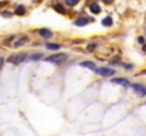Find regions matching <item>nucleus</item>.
<instances>
[{"instance_id": "f257e3e1", "label": "nucleus", "mask_w": 146, "mask_h": 136, "mask_svg": "<svg viewBox=\"0 0 146 136\" xmlns=\"http://www.w3.org/2000/svg\"><path fill=\"white\" fill-rule=\"evenodd\" d=\"M47 62H52V64H57V65H60V64H62L65 60H67V54H54V55H50L47 58H44Z\"/></svg>"}, {"instance_id": "f03ea898", "label": "nucleus", "mask_w": 146, "mask_h": 136, "mask_svg": "<svg viewBox=\"0 0 146 136\" xmlns=\"http://www.w3.org/2000/svg\"><path fill=\"white\" fill-rule=\"evenodd\" d=\"M132 90L135 91V94L139 95V96H145L146 95V87H143L142 84H133Z\"/></svg>"}, {"instance_id": "7ed1b4c3", "label": "nucleus", "mask_w": 146, "mask_h": 136, "mask_svg": "<svg viewBox=\"0 0 146 136\" xmlns=\"http://www.w3.org/2000/svg\"><path fill=\"white\" fill-rule=\"evenodd\" d=\"M27 60V55L26 54H20V55H13V57H10L9 58V62H11V64H20V62H23V61H26Z\"/></svg>"}, {"instance_id": "20e7f679", "label": "nucleus", "mask_w": 146, "mask_h": 136, "mask_svg": "<svg viewBox=\"0 0 146 136\" xmlns=\"http://www.w3.org/2000/svg\"><path fill=\"white\" fill-rule=\"evenodd\" d=\"M97 72L102 77H112L115 74L113 68H97Z\"/></svg>"}, {"instance_id": "39448f33", "label": "nucleus", "mask_w": 146, "mask_h": 136, "mask_svg": "<svg viewBox=\"0 0 146 136\" xmlns=\"http://www.w3.org/2000/svg\"><path fill=\"white\" fill-rule=\"evenodd\" d=\"M112 82H113V84H118V85H122V87H125V88H129V87H131L129 81L125 80V78H113Z\"/></svg>"}, {"instance_id": "423d86ee", "label": "nucleus", "mask_w": 146, "mask_h": 136, "mask_svg": "<svg viewBox=\"0 0 146 136\" xmlns=\"http://www.w3.org/2000/svg\"><path fill=\"white\" fill-rule=\"evenodd\" d=\"M90 21H91V19H88V17H80V19L75 20V26H78V27H81V26H87Z\"/></svg>"}, {"instance_id": "0eeeda50", "label": "nucleus", "mask_w": 146, "mask_h": 136, "mask_svg": "<svg viewBox=\"0 0 146 136\" xmlns=\"http://www.w3.org/2000/svg\"><path fill=\"white\" fill-rule=\"evenodd\" d=\"M38 34H40L41 37H44V38H50V37H52V31L48 30V29H40V30H38Z\"/></svg>"}, {"instance_id": "6e6552de", "label": "nucleus", "mask_w": 146, "mask_h": 136, "mask_svg": "<svg viewBox=\"0 0 146 136\" xmlns=\"http://www.w3.org/2000/svg\"><path fill=\"white\" fill-rule=\"evenodd\" d=\"M29 43V37H21V38H19V40H16L13 44H11V47H20V45H24Z\"/></svg>"}, {"instance_id": "1a4fd4ad", "label": "nucleus", "mask_w": 146, "mask_h": 136, "mask_svg": "<svg viewBox=\"0 0 146 136\" xmlns=\"http://www.w3.org/2000/svg\"><path fill=\"white\" fill-rule=\"evenodd\" d=\"M81 67L88 68V70H92V71H97V65H95L94 62H91V61H84V62H81Z\"/></svg>"}, {"instance_id": "9d476101", "label": "nucleus", "mask_w": 146, "mask_h": 136, "mask_svg": "<svg viewBox=\"0 0 146 136\" xmlns=\"http://www.w3.org/2000/svg\"><path fill=\"white\" fill-rule=\"evenodd\" d=\"M90 9H91V11H92V13H95V14H98V13H101V7L98 6L97 3H92V4L90 6Z\"/></svg>"}, {"instance_id": "9b49d317", "label": "nucleus", "mask_w": 146, "mask_h": 136, "mask_svg": "<svg viewBox=\"0 0 146 136\" xmlns=\"http://www.w3.org/2000/svg\"><path fill=\"white\" fill-rule=\"evenodd\" d=\"M46 47H47L48 50L55 51V50H60V47H61V45H60V44H55V43H47V44H46Z\"/></svg>"}, {"instance_id": "f8f14e48", "label": "nucleus", "mask_w": 146, "mask_h": 136, "mask_svg": "<svg viewBox=\"0 0 146 136\" xmlns=\"http://www.w3.org/2000/svg\"><path fill=\"white\" fill-rule=\"evenodd\" d=\"M26 13V7L24 6H19L17 9H16V14H19V16H23Z\"/></svg>"}, {"instance_id": "ddd939ff", "label": "nucleus", "mask_w": 146, "mask_h": 136, "mask_svg": "<svg viewBox=\"0 0 146 136\" xmlns=\"http://www.w3.org/2000/svg\"><path fill=\"white\" fill-rule=\"evenodd\" d=\"M102 24H104V26H106V27H111V26H112V19H111V17L104 19V20H102Z\"/></svg>"}, {"instance_id": "4468645a", "label": "nucleus", "mask_w": 146, "mask_h": 136, "mask_svg": "<svg viewBox=\"0 0 146 136\" xmlns=\"http://www.w3.org/2000/svg\"><path fill=\"white\" fill-rule=\"evenodd\" d=\"M54 9H55L58 13H61V14H64V13H65V10H64V7H62L61 4H55V6H54Z\"/></svg>"}, {"instance_id": "2eb2a0df", "label": "nucleus", "mask_w": 146, "mask_h": 136, "mask_svg": "<svg viewBox=\"0 0 146 136\" xmlns=\"http://www.w3.org/2000/svg\"><path fill=\"white\" fill-rule=\"evenodd\" d=\"M78 1H80V0H65V4H68V6H75V4H78Z\"/></svg>"}, {"instance_id": "dca6fc26", "label": "nucleus", "mask_w": 146, "mask_h": 136, "mask_svg": "<svg viewBox=\"0 0 146 136\" xmlns=\"http://www.w3.org/2000/svg\"><path fill=\"white\" fill-rule=\"evenodd\" d=\"M41 57H43V54H34V55L30 57V60H40Z\"/></svg>"}, {"instance_id": "f3484780", "label": "nucleus", "mask_w": 146, "mask_h": 136, "mask_svg": "<svg viewBox=\"0 0 146 136\" xmlns=\"http://www.w3.org/2000/svg\"><path fill=\"white\" fill-rule=\"evenodd\" d=\"M95 47H97V44H95V43H91V44H88L87 50H88V51H92V50H95Z\"/></svg>"}, {"instance_id": "a211bd4d", "label": "nucleus", "mask_w": 146, "mask_h": 136, "mask_svg": "<svg viewBox=\"0 0 146 136\" xmlns=\"http://www.w3.org/2000/svg\"><path fill=\"white\" fill-rule=\"evenodd\" d=\"M3 64H4V58L0 57V67H3Z\"/></svg>"}, {"instance_id": "6ab92c4d", "label": "nucleus", "mask_w": 146, "mask_h": 136, "mask_svg": "<svg viewBox=\"0 0 146 136\" xmlns=\"http://www.w3.org/2000/svg\"><path fill=\"white\" fill-rule=\"evenodd\" d=\"M105 4H109V3H112V0H102Z\"/></svg>"}, {"instance_id": "aec40b11", "label": "nucleus", "mask_w": 146, "mask_h": 136, "mask_svg": "<svg viewBox=\"0 0 146 136\" xmlns=\"http://www.w3.org/2000/svg\"><path fill=\"white\" fill-rule=\"evenodd\" d=\"M3 4H4V3H0V6H3Z\"/></svg>"}, {"instance_id": "412c9836", "label": "nucleus", "mask_w": 146, "mask_h": 136, "mask_svg": "<svg viewBox=\"0 0 146 136\" xmlns=\"http://www.w3.org/2000/svg\"><path fill=\"white\" fill-rule=\"evenodd\" d=\"M145 34H146V29H145Z\"/></svg>"}]
</instances>
